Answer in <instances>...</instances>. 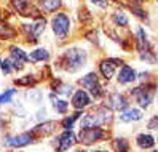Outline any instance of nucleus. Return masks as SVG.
I'll use <instances>...</instances> for the list:
<instances>
[{
    "label": "nucleus",
    "mask_w": 158,
    "mask_h": 152,
    "mask_svg": "<svg viewBox=\"0 0 158 152\" xmlns=\"http://www.w3.org/2000/svg\"><path fill=\"white\" fill-rule=\"evenodd\" d=\"M64 66V69H67L69 72H73L80 67H83L86 63V51L83 50H78V48H72V50H67L64 53L62 59H61Z\"/></svg>",
    "instance_id": "nucleus-1"
},
{
    "label": "nucleus",
    "mask_w": 158,
    "mask_h": 152,
    "mask_svg": "<svg viewBox=\"0 0 158 152\" xmlns=\"http://www.w3.org/2000/svg\"><path fill=\"white\" fill-rule=\"evenodd\" d=\"M107 122H110V112L106 109H99L98 112H93L81 120V128H98Z\"/></svg>",
    "instance_id": "nucleus-2"
},
{
    "label": "nucleus",
    "mask_w": 158,
    "mask_h": 152,
    "mask_svg": "<svg viewBox=\"0 0 158 152\" xmlns=\"http://www.w3.org/2000/svg\"><path fill=\"white\" fill-rule=\"evenodd\" d=\"M53 31L56 34V37L59 40H64L69 34V29H70V20L66 13H58L56 16L53 18Z\"/></svg>",
    "instance_id": "nucleus-3"
},
{
    "label": "nucleus",
    "mask_w": 158,
    "mask_h": 152,
    "mask_svg": "<svg viewBox=\"0 0 158 152\" xmlns=\"http://www.w3.org/2000/svg\"><path fill=\"white\" fill-rule=\"evenodd\" d=\"M80 85L89 90V93L93 94L94 98L101 96V87H99V82H98V75L96 74H88L86 77H83L80 80Z\"/></svg>",
    "instance_id": "nucleus-4"
},
{
    "label": "nucleus",
    "mask_w": 158,
    "mask_h": 152,
    "mask_svg": "<svg viewBox=\"0 0 158 152\" xmlns=\"http://www.w3.org/2000/svg\"><path fill=\"white\" fill-rule=\"evenodd\" d=\"M104 136H106V133L99 128H83L81 133H80V139H81V142H85V144L96 142L98 139L104 138Z\"/></svg>",
    "instance_id": "nucleus-5"
},
{
    "label": "nucleus",
    "mask_w": 158,
    "mask_h": 152,
    "mask_svg": "<svg viewBox=\"0 0 158 152\" xmlns=\"http://www.w3.org/2000/svg\"><path fill=\"white\" fill-rule=\"evenodd\" d=\"M134 93L137 94V101H139V104H141L142 107H147L148 104L152 102V99H153L155 87L152 85V87H148V88H136Z\"/></svg>",
    "instance_id": "nucleus-6"
},
{
    "label": "nucleus",
    "mask_w": 158,
    "mask_h": 152,
    "mask_svg": "<svg viewBox=\"0 0 158 152\" xmlns=\"http://www.w3.org/2000/svg\"><path fill=\"white\" fill-rule=\"evenodd\" d=\"M27 61V54L21 50V48H11V58H10V64L11 69L15 71H21L23 64Z\"/></svg>",
    "instance_id": "nucleus-7"
},
{
    "label": "nucleus",
    "mask_w": 158,
    "mask_h": 152,
    "mask_svg": "<svg viewBox=\"0 0 158 152\" xmlns=\"http://www.w3.org/2000/svg\"><path fill=\"white\" fill-rule=\"evenodd\" d=\"M73 142H75V135L70 131V130H67V131H64L62 135L58 138V141H56V149L59 150V152H64V150H67Z\"/></svg>",
    "instance_id": "nucleus-8"
},
{
    "label": "nucleus",
    "mask_w": 158,
    "mask_h": 152,
    "mask_svg": "<svg viewBox=\"0 0 158 152\" xmlns=\"http://www.w3.org/2000/svg\"><path fill=\"white\" fill-rule=\"evenodd\" d=\"M118 64H122L118 59H106V61L101 63V74L104 75V79L110 80V79L114 77L115 69H117Z\"/></svg>",
    "instance_id": "nucleus-9"
},
{
    "label": "nucleus",
    "mask_w": 158,
    "mask_h": 152,
    "mask_svg": "<svg viewBox=\"0 0 158 152\" xmlns=\"http://www.w3.org/2000/svg\"><path fill=\"white\" fill-rule=\"evenodd\" d=\"M24 29L29 34V37H32V40H37V37H39L45 29V20H37L34 24H26Z\"/></svg>",
    "instance_id": "nucleus-10"
},
{
    "label": "nucleus",
    "mask_w": 158,
    "mask_h": 152,
    "mask_svg": "<svg viewBox=\"0 0 158 152\" xmlns=\"http://www.w3.org/2000/svg\"><path fill=\"white\" fill-rule=\"evenodd\" d=\"M88 104H89V96H88L86 91L78 90L75 94H73V98H72V106L75 107V109H83V107H86Z\"/></svg>",
    "instance_id": "nucleus-11"
},
{
    "label": "nucleus",
    "mask_w": 158,
    "mask_h": 152,
    "mask_svg": "<svg viewBox=\"0 0 158 152\" xmlns=\"http://www.w3.org/2000/svg\"><path fill=\"white\" fill-rule=\"evenodd\" d=\"M109 107L110 109H115V111H123L126 109L128 106V102L126 99L122 96V94H118V93H114V94H110V98H109Z\"/></svg>",
    "instance_id": "nucleus-12"
},
{
    "label": "nucleus",
    "mask_w": 158,
    "mask_h": 152,
    "mask_svg": "<svg viewBox=\"0 0 158 152\" xmlns=\"http://www.w3.org/2000/svg\"><path fill=\"white\" fill-rule=\"evenodd\" d=\"M134 80H136V72L129 66H123L120 74H118V82L120 83H131Z\"/></svg>",
    "instance_id": "nucleus-13"
},
{
    "label": "nucleus",
    "mask_w": 158,
    "mask_h": 152,
    "mask_svg": "<svg viewBox=\"0 0 158 152\" xmlns=\"http://www.w3.org/2000/svg\"><path fill=\"white\" fill-rule=\"evenodd\" d=\"M29 142H32V136L29 133H24V135H18L8 139V144L10 146H16V147H21V146H27Z\"/></svg>",
    "instance_id": "nucleus-14"
},
{
    "label": "nucleus",
    "mask_w": 158,
    "mask_h": 152,
    "mask_svg": "<svg viewBox=\"0 0 158 152\" xmlns=\"http://www.w3.org/2000/svg\"><path fill=\"white\" fill-rule=\"evenodd\" d=\"M137 48H139L141 53L150 51V50H148V48H150V45H148V39H147L144 29H141V27L137 29Z\"/></svg>",
    "instance_id": "nucleus-15"
},
{
    "label": "nucleus",
    "mask_w": 158,
    "mask_h": 152,
    "mask_svg": "<svg viewBox=\"0 0 158 152\" xmlns=\"http://www.w3.org/2000/svg\"><path fill=\"white\" fill-rule=\"evenodd\" d=\"M48 58H50L48 51L43 50V48L35 50V51H32L29 56H27V59H29V61H34V63H37V61H46Z\"/></svg>",
    "instance_id": "nucleus-16"
},
{
    "label": "nucleus",
    "mask_w": 158,
    "mask_h": 152,
    "mask_svg": "<svg viewBox=\"0 0 158 152\" xmlns=\"http://www.w3.org/2000/svg\"><path fill=\"white\" fill-rule=\"evenodd\" d=\"M137 144H139V147H142V149H148V147L155 146V139L150 135H139L137 136Z\"/></svg>",
    "instance_id": "nucleus-17"
},
{
    "label": "nucleus",
    "mask_w": 158,
    "mask_h": 152,
    "mask_svg": "<svg viewBox=\"0 0 158 152\" xmlns=\"http://www.w3.org/2000/svg\"><path fill=\"white\" fill-rule=\"evenodd\" d=\"M120 119H122L123 122H131V120H141L142 119V112L137 111V109H131L125 112L123 115H120Z\"/></svg>",
    "instance_id": "nucleus-18"
},
{
    "label": "nucleus",
    "mask_w": 158,
    "mask_h": 152,
    "mask_svg": "<svg viewBox=\"0 0 158 152\" xmlns=\"http://www.w3.org/2000/svg\"><path fill=\"white\" fill-rule=\"evenodd\" d=\"M51 99H53V106H54V109H56L58 112H61V114H64L67 111V106L69 104L64 101V99H59V98H56L54 94H51Z\"/></svg>",
    "instance_id": "nucleus-19"
},
{
    "label": "nucleus",
    "mask_w": 158,
    "mask_h": 152,
    "mask_svg": "<svg viewBox=\"0 0 158 152\" xmlns=\"http://www.w3.org/2000/svg\"><path fill=\"white\" fill-rule=\"evenodd\" d=\"M13 7L21 15H29L27 13V8H29V2L27 0H13Z\"/></svg>",
    "instance_id": "nucleus-20"
},
{
    "label": "nucleus",
    "mask_w": 158,
    "mask_h": 152,
    "mask_svg": "<svg viewBox=\"0 0 158 152\" xmlns=\"http://www.w3.org/2000/svg\"><path fill=\"white\" fill-rule=\"evenodd\" d=\"M59 7H61V0H45L43 2V10L45 11H54Z\"/></svg>",
    "instance_id": "nucleus-21"
},
{
    "label": "nucleus",
    "mask_w": 158,
    "mask_h": 152,
    "mask_svg": "<svg viewBox=\"0 0 158 152\" xmlns=\"http://www.w3.org/2000/svg\"><path fill=\"white\" fill-rule=\"evenodd\" d=\"M0 35H2L3 39H11V37H15V31L11 27H8L6 24L0 23Z\"/></svg>",
    "instance_id": "nucleus-22"
},
{
    "label": "nucleus",
    "mask_w": 158,
    "mask_h": 152,
    "mask_svg": "<svg viewBox=\"0 0 158 152\" xmlns=\"http://www.w3.org/2000/svg\"><path fill=\"white\" fill-rule=\"evenodd\" d=\"M114 21H115V24H118V26H126L128 24V18H126V15L123 13V11H117V13H114Z\"/></svg>",
    "instance_id": "nucleus-23"
},
{
    "label": "nucleus",
    "mask_w": 158,
    "mask_h": 152,
    "mask_svg": "<svg viewBox=\"0 0 158 152\" xmlns=\"http://www.w3.org/2000/svg\"><path fill=\"white\" fill-rule=\"evenodd\" d=\"M54 127H56V125H54L53 122H50V123H45V125H40V127H37V128L34 130V133H40V135L43 133V135H46V133H51Z\"/></svg>",
    "instance_id": "nucleus-24"
},
{
    "label": "nucleus",
    "mask_w": 158,
    "mask_h": 152,
    "mask_svg": "<svg viewBox=\"0 0 158 152\" xmlns=\"http://www.w3.org/2000/svg\"><path fill=\"white\" fill-rule=\"evenodd\" d=\"M128 142L125 141V139H115L114 141V149L117 150V152H126L128 150Z\"/></svg>",
    "instance_id": "nucleus-25"
},
{
    "label": "nucleus",
    "mask_w": 158,
    "mask_h": 152,
    "mask_svg": "<svg viewBox=\"0 0 158 152\" xmlns=\"http://www.w3.org/2000/svg\"><path fill=\"white\" fill-rule=\"evenodd\" d=\"M78 117H80V112L73 114V115H70V117H67V119H64V120H62V127H64V128H67V130H70L72 125H73V122H75Z\"/></svg>",
    "instance_id": "nucleus-26"
},
{
    "label": "nucleus",
    "mask_w": 158,
    "mask_h": 152,
    "mask_svg": "<svg viewBox=\"0 0 158 152\" xmlns=\"http://www.w3.org/2000/svg\"><path fill=\"white\" fill-rule=\"evenodd\" d=\"M13 94H15V90H8L6 93L0 94V104H3V102H10Z\"/></svg>",
    "instance_id": "nucleus-27"
},
{
    "label": "nucleus",
    "mask_w": 158,
    "mask_h": 152,
    "mask_svg": "<svg viewBox=\"0 0 158 152\" xmlns=\"http://www.w3.org/2000/svg\"><path fill=\"white\" fill-rule=\"evenodd\" d=\"M56 93H61V94H64V96H69V94L72 93V88L67 87V85H59V87L56 88Z\"/></svg>",
    "instance_id": "nucleus-28"
},
{
    "label": "nucleus",
    "mask_w": 158,
    "mask_h": 152,
    "mask_svg": "<svg viewBox=\"0 0 158 152\" xmlns=\"http://www.w3.org/2000/svg\"><path fill=\"white\" fill-rule=\"evenodd\" d=\"M0 66H2V72H3V74H10V72L13 71V69H11V64H10V59H5Z\"/></svg>",
    "instance_id": "nucleus-29"
},
{
    "label": "nucleus",
    "mask_w": 158,
    "mask_h": 152,
    "mask_svg": "<svg viewBox=\"0 0 158 152\" xmlns=\"http://www.w3.org/2000/svg\"><path fill=\"white\" fill-rule=\"evenodd\" d=\"M18 85H34V79H31V75H27V79H21L16 80Z\"/></svg>",
    "instance_id": "nucleus-30"
},
{
    "label": "nucleus",
    "mask_w": 158,
    "mask_h": 152,
    "mask_svg": "<svg viewBox=\"0 0 158 152\" xmlns=\"http://www.w3.org/2000/svg\"><path fill=\"white\" fill-rule=\"evenodd\" d=\"M94 5H98V7H101V8H106L107 7V0H91Z\"/></svg>",
    "instance_id": "nucleus-31"
},
{
    "label": "nucleus",
    "mask_w": 158,
    "mask_h": 152,
    "mask_svg": "<svg viewBox=\"0 0 158 152\" xmlns=\"http://www.w3.org/2000/svg\"><path fill=\"white\" fill-rule=\"evenodd\" d=\"M134 2H141V0H134Z\"/></svg>",
    "instance_id": "nucleus-32"
},
{
    "label": "nucleus",
    "mask_w": 158,
    "mask_h": 152,
    "mask_svg": "<svg viewBox=\"0 0 158 152\" xmlns=\"http://www.w3.org/2000/svg\"><path fill=\"white\" fill-rule=\"evenodd\" d=\"M98 152H102V150H98Z\"/></svg>",
    "instance_id": "nucleus-33"
},
{
    "label": "nucleus",
    "mask_w": 158,
    "mask_h": 152,
    "mask_svg": "<svg viewBox=\"0 0 158 152\" xmlns=\"http://www.w3.org/2000/svg\"><path fill=\"white\" fill-rule=\"evenodd\" d=\"M153 152H155V150H153Z\"/></svg>",
    "instance_id": "nucleus-34"
}]
</instances>
